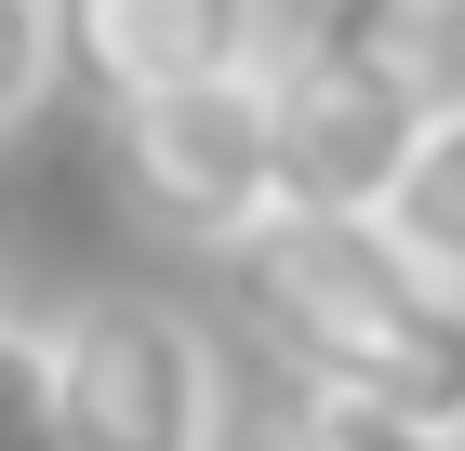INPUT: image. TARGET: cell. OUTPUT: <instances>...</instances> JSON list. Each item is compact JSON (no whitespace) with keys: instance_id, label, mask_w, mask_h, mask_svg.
<instances>
[{"instance_id":"1","label":"cell","mask_w":465,"mask_h":451,"mask_svg":"<svg viewBox=\"0 0 465 451\" xmlns=\"http://www.w3.org/2000/svg\"><path fill=\"white\" fill-rule=\"evenodd\" d=\"M213 266L292 385H346V398H386L465 438V292L426 279L372 212H266Z\"/></svg>"},{"instance_id":"2","label":"cell","mask_w":465,"mask_h":451,"mask_svg":"<svg viewBox=\"0 0 465 451\" xmlns=\"http://www.w3.org/2000/svg\"><path fill=\"white\" fill-rule=\"evenodd\" d=\"M266 173L280 212H386L399 160L426 133V54H412V14H372V0H332L320 27L266 40Z\"/></svg>"},{"instance_id":"3","label":"cell","mask_w":465,"mask_h":451,"mask_svg":"<svg viewBox=\"0 0 465 451\" xmlns=\"http://www.w3.org/2000/svg\"><path fill=\"white\" fill-rule=\"evenodd\" d=\"M54 451H226L200 319H173L160 292H94L54 332Z\"/></svg>"},{"instance_id":"4","label":"cell","mask_w":465,"mask_h":451,"mask_svg":"<svg viewBox=\"0 0 465 451\" xmlns=\"http://www.w3.org/2000/svg\"><path fill=\"white\" fill-rule=\"evenodd\" d=\"M107 160H120V200H134L160 240H186V252H240L252 226L280 212V173H266V80L252 67L107 106Z\"/></svg>"},{"instance_id":"5","label":"cell","mask_w":465,"mask_h":451,"mask_svg":"<svg viewBox=\"0 0 465 451\" xmlns=\"http://www.w3.org/2000/svg\"><path fill=\"white\" fill-rule=\"evenodd\" d=\"M266 40H280L266 0H54V80H80L94 106L266 67Z\"/></svg>"},{"instance_id":"6","label":"cell","mask_w":465,"mask_h":451,"mask_svg":"<svg viewBox=\"0 0 465 451\" xmlns=\"http://www.w3.org/2000/svg\"><path fill=\"white\" fill-rule=\"evenodd\" d=\"M372 226H386L426 279L465 292V106H426V133H412V160H399V186H386Z\"/></svg>"},{"instance_id":"7","label":"cell","mask_w":465,"mask_h":451,"mask_svg":"<svg viewBox=\"0 0 465 451\" xmlns=\"http://www.w3.org/2000/svg\"><path fill=\"white\" fill-rule=\"evenodd\" d=\"M280 451H465V438L386 412V398H346V385H292L280 398Z\"/></svg>"},{"instance_id":"8","label":"cell","mask_w":465,"mask_h":451,"mask_svg":"<svg viewBox=\"0 0 465 451\" xmlns=\"http://www.w3.org/2000/svg\"><path fill=\"white\" fill-rule=\"evenodd\" d=\"M0 451H54V332L0 306Z\"/></svg>"},{"instance_id":"9","label":"cell","mask_w":465,"mask_h":451,"mask_svg":"<svg viewBox=\"0 0 465 451\" xmlns=\"http://www.w3.org/2000/svg\"><path fill=\"white\" fill-rule=\"evenodd\" d=\"M54 93V0H0V133Z\"/></svg>"},{"instance_id":"10","label":"cell","mask_w":465,"mask_h":451,"mask_svg":"<svg viewBox=\"0 0 465 451\" xmlns=\"http://www.w3.org/2000/svg\"><path fill=\"white\" fill-rule=\"evenodd\" d=\"M412 54H426L439 106H465V0H426V14H412Z\"/></svg>"}]
</instances>
